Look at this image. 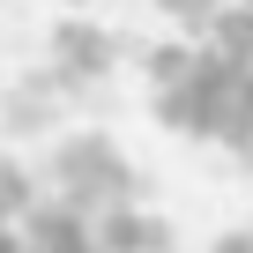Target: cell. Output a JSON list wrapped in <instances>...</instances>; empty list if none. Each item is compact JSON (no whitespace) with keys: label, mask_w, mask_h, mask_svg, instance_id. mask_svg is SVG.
Listing matches in <instances>:
<instances>
[{"label":"cell","mask_w":253,"mask_h":253,"mask_svg":"<svg viewBox=\"0 0 253 253\" xmlns=\"http://www.w3.org/2000/svg\"><path fill=\"white\" fill-rule=\"evenodd\" d=\"M23 246H38V253H89V246H97V209H82V201H67V194L30 201Z\"/></svg>","instance_id":"277c9868"},{"label":"cell","mask_w":253,"mask_h":253,"mask_svg":"<svg viewBox=\"0 0 253 253\" xmlns=\"http://www.w3.org/2000/svg\"><path fill=\"white\" fill-rule=\"evenodd\" d=\"M60 75L45 67V75H30V82H8L0 89V134L8 142H38V134H52L60 126Z\"/></svg>","instance_id":"5b68a950"},{"label":"cell","mask_w":253,"mask_h":253,"mask_svg":"<svg viewBox=\"0 0 253 253\" xmlns=\"http://www.w3.org/2000/svg\"><path fill=\"white\" fill-rule=\"evenodd\" d=\"M52 186L67 194V201H82V209H112V201H142V179H134V164L119 157V142L112 134H67L60 149H52Z\"/></svg>","instance_id":"7a4b0ae2"},{"label":"cell","mask_w":253,"mask_h":253,"mask_svg":"<svg viewBox=\"0 0 253 253\" xmlns=\"http://www.w3.org/2000/svg\"><path fill=\"white\" fill-rule=\"evenodd\" d=\"M67 8H82V0H67Z\"/></svg>","instance_id":"4fadbf2b"},{"label":"cell","mask_w":253,"mask_h":253,"mask_svg":"<svg viewBox=\"0 0 253 253\" xmlns=\"http://www.w3.org/2000/svg\"><path fill=\"white\" fill-rule=\"evenodd\" d=\"M238 82H246V67H238L231 52L201 45V60L186 67V82L149 89V112L171 126V134H186V142H223V119H231V104H238Z\"/></svg>","instance_id":"6da1fadb"},{"label":"cell","mask_w":253,"mask_h":253,"mask_svg":"<svg viewBox=\"0 0 253 253\" xmlns=\"http://www.w3.org/2000/svg\"><path fill=\"white\" fill-rule=\"evenodd\" d=\"M238 164H246V171H253V149H246V157H238Z\"/></svg>","instance_id":"7c38bea8"},{"label":"cell","mask_w":253,"mask_h":253,"mask_svg":"<svg viewBox=\"0 0 253 253\" xmlns=\"http://www.w3.org/2000/svg\"><path fill=\"white\" fill-rule=\"evenodd\" d=\"M223 253H253V223H238V231H223Z\"/></svg>","instance_id":"8fae6325"},{"label":"cell","mask_w":253,"mask_h":253,"mask_svg":"<svg viewBox=\"0 0 253 253\" xmlns=\"http://www.w3.org/2000/svg\"><path fill=\"white\" fill-rule=\"evenodd\" d=\"M246 8H253V0H246Z\"/></svg>","instance_id":"5bb4252c"},{"label":"cell","mask_w":253,"mask_h":253,"mask_svg":"<svg viewBox=\"0 0 253 253\" xmlns=\"http://www.w3.org/2000/svg\"><path fill=\"white\" fill-rule=\"evenodd\" d=\"M201 38H209L216 52H231L238 67H253V8H246V0H238V8H223V15L201 30Z\"/></svg>","instance_id":"ba28073f"},{"label":"cell","mask_w":253,"mask_h":253,"mask_svg":"<svg viewBox=\"0 0 253 253\" xmlns=\"http://www.w3.org/2000/svg\"><path fill=\"white\" fill-rule=\"evenodd\" d=\"M194 60H201V38H194V30H186V38H164V45L142 52V82H149V89H171V82H186Z\"/></svg>","instance_id":"52a82bcc"},{"label":"cell","mask_w":253,"mask_h":253,"mask_svg":"<svg viewBox=\"0 0 253 253\" xmlns=\"http://www.w3.org/2000/svg\"><path fill=\"white\" fill-rule=\"evenodd\" d=\"M112 60H119V30L89 23L82 8L52 23V75H60L67 89H82V82H104V75H112Z\"/></svg>","instance_id":"3957f363"},{"label":"cell","mask_w":253,"mask_h":253,"mask_svg":"<svg viewBox=\"0 0 253 253\" xmlns=\"http://www.w3.org/2000/svg\"><path fill=\"white\" fill-rule=\"evenodd\" d=\"M157 8H164V15L179 23V30H194V38H201V30H209V23H216L223 8H231V0H157Z\"/></svg>","instance_id":"30bf717a"},{"label":"cell","mask_w":253,"mask_h":253,"mask_svg":"<svg viewBox=\"0 0 253 253\" xmlns=\"http://www.w3.org/2000/svg\"><path fill=\"white\" fill-rule=\"evenodd\" d=\"M97 246L104 253H164V246H179V231L164 216H149L142 201H112V209H97Z\"/></svg>","instance_id":"8992f818"},{"label":"cell","mask_w":253,"mask_h":253,"mask_svg":"<svg viewBox=\"0 0 253 253\" xmlns=\"http://www.w3.org/2000/svg\"><path fill=\"white\" fill-rule=\"evenodd\" d=\"M30 201H38V179L23 171V157H0V223H15V231H23Z\"/></svg>","instance_id":"9c48e42d"}]
</instances>
